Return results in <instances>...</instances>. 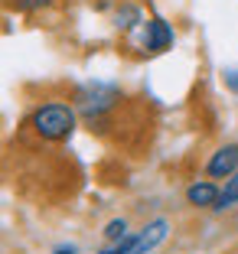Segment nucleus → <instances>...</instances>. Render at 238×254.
<instances>
[{
    "label": "nucleus",
    "mask_w": 238,
    "mask_h": 254,
    "mask_svg": "<svg viewBox=\"0 0 238 254\" xmlns=\"http://www.w3.org/2000/svg\"><path fill=\"white\" fill-rule=\"evenodd\" d=\"M26 127L43 143H66L79 127V111L66 101H39L26 118Z\"/></svg>",
    "instance_id": "obj_1"
},
{
    "label": "nucleus",
    "mask_w": 238,
    "mask_h": 254,
    "mask_svg": "<svg viewBox=\"0 0 238 254\" xmlns=\"http://www.w3.org/2000/svg\"><path fill=\"white\" fill-rule=\"evenodd\" d=\"M124 101L118 85H108V82H88L75 91V111L82 114L85 121L91 124V130H101L108 121H111L114 108Z\"/></svg>",
    "instance_id": "obj_2"
},
{
    "label": "nucleus",
    "mask_w": 238,
    "mask_h": 254,
    "mask_svg": "<svg viewBox=\"0 0 238 254\" xmlns=\"http://www.w3.org/2000/svg\"><path fill=\"white\" fill-rule=\"evenodd\" d=\"M173 43H176V33H173V26L163 16L154 13L150 20H144V53L147 56L166 53V49H173Z\"/></svg>",
    "instance_id": "obj_3"
},
{
    "label": "nucleus",
    "mask_w": 238,
    "mask_h": 254,
    "mask_svg": "<svg viewBox=\"0 0 238 254\" xmlns=\"http://www.w3.org/2000/svg\"><path fill=\"white\" fill-rule=\"evenodd\" d=\"M166 238H170V222H166V218H154V222L144 225L141 232H134V248H131V254H154Z\"/></svg>",
    "instance_id": "obj_4"
},
{
    "label": "nucleus",
    "mask_w": 238,
    "mask_h": 254,
    "mask_svg": "<svg viewBox=\"0 0 238 254\" xmlns=\"http://www.w3.org/2000/svg\"><path fill=\"white\" fill-rule=\"evenodd\" d=\"M238 170V143H222L212 150V157L206 160V176L209 180H229Z\"/></svg>",
    "instance_id": "obj_5"
},
{
    "label": "nucleus",
    "mask_w": 238,
    "mask_h": 254,
    "mask_svg": "<svg viewBox=\"0 0 238 254\" xmlns=\"http://www.w3.org/2000/svg\"><path fill=\"white\" fill-rule=\"evenodd\" d=\"M219 192H222V186H219L216 180H193L186 186V205H193V209H209L216 212L219 205Z\"/></svg>",
    "instance_id": "obj_6"
},
{
    "label": "nucleus",
    "mask_w": 238,
    "mask_h": 254,
    "mask_svg": "<svg viewBox=\"0 0 238 254\" xmlns=\"http://www.w3.org/2000/svg\"><path fill=\"white\" fill-rule=\"evenodd\" d=\"M235 205H238V170L222 183V192H219L216 212H229V209H235Z\"/></svg>",
    "instance_id": "obj_7"
},
{
    "label": "nucleus",
    "mask_w": 238,
    "mask_h": 254,
    "mask_svg": "<svg viewBox=\"0 0 238 254\" xmlns=\"http://www.w3.org/2000/svg\"><path fill=\"white\" fill-rule=\"evenodd\" d=\"M101 235H104V241H108V245H118V241H124L127 235H131V222H127L124 215H121V218H111V222L101 228Z\"/></svg>",
    "instance_id": "obj_8"
},
{
    "label": "nucleus",
    "mask_w": 238,
    "mask_h": 254,
    "mask_svg": "<svg viewBox=\"0 0 238 254\" xmlns=\"http://www.w3.org/2000/svg\"><path fill=\"white\" fill-rule=\"evenodd\" d=\"M137 23H144V16L134 3H124V7L118 10V16H114V26H118V30H134Z\"/></svg>",
    "instance_id": "obj_9"
},
{
    "label": "nucleus",
    "mask_w": 238,
    "mask_h": 254,
    "mask_svg": "<svg viewBox=\"0 0 238 254\" xmlns=\"http://www.w3.org/2000/svg\"><path fill=\"white\" fill-rule=\"evenodd\" d=\"M7 3L20 13H39V10H49L56 0H7Z\"/></svg>",
    "instance_id": "obj_10"
},
{
    "label": "nucleus",
    "mask_w": 238,
    "mask_h": 254,
    "mask_svg": "<svg viewBox=\"0 0 238 254\" xmlns=\"http://www.w3.org/2000/svg\"><path fill=\"white\" fill-rule=\"evenodd\" d=\"M225 88L238 95V72H225Z\"/></svg>",
    "instance_id": "obj_11"
},
{
    "label": "nucleus",
    "mask_w": 238,
    "mask_h": 254,
    "mask_svg": "<svg viewBox=\"0 0 238 254\" xmlns=\"http://www.w3.org/2000/svg\"><path fill=\"white\" fill-rule=\"evenodd\" d=\"M52 254H79V248H72V245H66V248H56Z\"/></svg>",
    "instance_id": "obj_12"
}]
</instances>
